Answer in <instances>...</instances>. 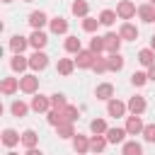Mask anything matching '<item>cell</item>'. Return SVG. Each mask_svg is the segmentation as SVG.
Wrapping results in <instances>:
<instances>
[{"instance_id": "1", "label": "cell", "mask_w": 155, "mask_h": 155, "mask_svg": "<svg viewBox=\"0 0 155 155\" xmlns=\"http://www.w3.org/2000/svg\"><path fill=\"white\" fill-rule=\"evenodd\" d=\"M29 107H31V111H36V114H48V111H51V97H46V94H34L31 102H29Z\"/></svg>"}, {"instance_id": "2", "label": "cell", "mask_w": 155, "mask_h": 155, "mask_svg": "<svg viewBox=\"0 0 155 155\" xmlns=\"http://www.w3.org/2000/svg\"><path fill=\"white\" fill-rule=\"evenodd\" d=\"M19 90H22L24 94H36V90H39V78H36L34 73L22 75V78H19Z\"/></svg>"}, {"instance_id": "3", "label": "cell", "mask_w": 155, "mask_h": 155, "mask_svg": "<svg viewBox=\"0 0 155 155\" xmlns=\"http://www.w3.org/2000/svg\"><path fill=\"white\" fill-rule=\"evenodd\" d=\"M136 12H138V7H136V2H131V0H121V2L116 5V15H119V19H133Z\"/></svg>"}, {"instance_id": "4", "label": "cell", "mask_w": 155, "mask_h": 155, "mask_svg": "<svg viewBox=\"0 0 155 155\" xmlns=\"http://www.w3.org/2000/svg\"><path fill=\"white\" fill-rule=\"evenodd\" d=\"M46 65H48V56H46L44 51H34V53L29 56V68H31L34 73H41Z\"/></svg>"}, {"instance_id": "5", "label": "cell", "mask_w": 155, "mask_h": 155, "mask_svg": "<svg viewBox=\"0 0 155 155\" xmlns=\"http://www.w3.org/2000/svg\"><path fill=\"white\" fill-rule=\"evenodd\" d=\"M94 58H97V53H92L90 48H82V51L75 56V65H78V68H82V70H85V68H90V70H92Z\"/></svg>"}, {"instance_id": "6", "label": "cell", "mask_w": 155, "mask_h": 155, "mask_svg": "<svg viewBox=\"0 0 155 155\" xmlns=\"http://www.w3.org/2000/svg\"><path fill=\"white\" fill-rule=\"evenodd\" d=\"M121 36L116 34V31H109V34H104V51L107 53H119V48H121Z\"/></svg>"}, {"instance_id": "7", "label": "cell", "mask_w": 155, "mask_h": 155, "mask_svg": "<svg viewBox=\"0 0 155 155\" xmlns=\"http://www.w3.org/2000/svg\"><path fill=\"white\" fill-rule=\"evenodd\" d=\"M27 22H29V27L36 31V29H44V27H46L51 19L46 17V12H41V10H34V12L29 15V19H27Z\"/></svg>"}, {"instance_id": "8", "label": "cell", "mask_w": 155, "mask_h": 155, "mask_svg": "<svg viewBox=\"0 0 155 155\" xmlns=\"http://www.w3.org/2000/svg\"><path fill=\"white\" fill-rule=\"evenodd\" d=\"M46 44H48V36H46V31H41V29L31 31V36H29V46H31L34 51H44V48H46Z\"/></svg>"}, {"instance_id": "9", "label": "cell", "mask_w": 155, "mask_h": 155, "mask_svg": "<svg viewBox=\"0 0 155 155\" xmlns=\"http://www.w3.org/2000/svg\"><path fill=\"white\" fill-rule=\"evenodd\" d=\"M126 111H128V107H126L121 99H116V97H114V99H109V102H107V114H109V116L119 119V116H124Z\"/></svg>"}, {"instance_id": "10", "label": "cell", "mask_w": 155, "mask_h": 155, "mask_svg": "<svg viewBox=\"0 0 155 155\" xmlns=\"http://www.w3.org/2000/svg\"><path fill=\"white\" fill-rule=\"evenodd\" d=\"M124 128H126V133H128V136H138V133H143L145 124H143V119H140V116H133V114H131V116L126 119V126H124Z\"/></svg>"}, {"instance_id": "11", "label": "cell", "mask_w": 155, "mask_h": 155, "mask_svg": "<svg viewBox=\"0 0 155 155\" xmlns=\"http://www.w3.org/2000/svg\"><path fill=\"white\" fill-rule=\"evenodd\" d=\"M126 107H128V111H131L133 116H140V114L145 111V97H140V94H133V97L126 102Z\"/></svg>"}, {"instance_id": "12", "label": "cell", "mask_w": 155, "mask_h": 155, "mask_svg": "<svg viewBox=\"0 0 155 155\" xmlns=\"http://www.w3.org/2000/svg\"><path fill=\"white\" fill-rule=\"evenodd\" d=\"M119 36H121L124 41H136V39H138V27L131 24V22H124V24L119 27Z\"/></svg>"}, {"instance_id": "13", "label": "cell", "mask_w": 155, "mask_h": 155, "mask_svg": "<svg viewBox=\"0 0 155 155\" xmlns=\"http://www.w3.org/2000/svg\"><path fill=\"white\" fill-rule=\"evenodd\" d=\"M10 68H12L15 73H19V78H22V73L29 68V58L22 56V53H15V56L10 58Z\"/></svg>"}, {"instance_id": "14", "label": "cell", "mask_w": 155, "mask_h": 155, "mask_svg": "<svg viewBox=\"0 0 155 155\" xmlns=\"http://www.w3.org/2000/svg\"><path fill=\"white\" fill-rule=\"evenodd\" d=\"M27 46H29V39H27V36H22V34L10 36V51H12V53H24Z\"/></svg>"}, {"instance_id": "15", "label": "cell", "mask_w": 155, "mask_h": 155, "mask_svg": "<svg viewBox=\"0 0 155 155\" xmlns=\"http://www.w3.org/2000/svg\"><path fill=\"white\" fill-rule=\"evenodd\" d=\"M17 90H19V78H2V82H0V92H2L5 97L15 94Z\"/></svg>"}, {"instance_id": "16", "label": "cell", "mask_w": 155, "mask_h": 155, "mask_svg": "<svg viewBox=\"0 0 155 155\" xmlns=\"http://www.w3.org/2000/svg\"><path fill=\"white\" fill-rule=\"evenodd\" d=\"M94 97H97V99H102V102L114 99V85H111V82H102V85H97Z\"/></svg>"}, {"instance_id": "17", "label": "cell", "mask_w": 155, "mask_h": 155, "mask_svg": "<svg viewBox=\"0 0 155 155\" xmlns=\"http://www.w3.org/2000/svg\"><path fill=\"white\" fill-rule=\"evenodd\" d=\"M17 143H22V133H17L15 128H5L2 131V145L5 148H15Z\"/></svg>"}, {"instance_id": "18", "label": "cell", "mask_w": 155, "mask_h": 155, "mask_svg": "<svg viewBox=\"0 0 155 155\" xmlns=\"http://www.w3.org/2000/svg\"><path fill=\"white\" fill-rule=\"evenodd\" d=\"M73 150H75L78 155L87 153V150H90V138L82 136V133H75V138H73Z\"/></svg>"}, {"instance_id": "19", "label": "cell", "mask_w": 155, "mask_h": 155, "mask_svg": "<svg viewBox=\"0 0 155 155\" xmlns=\"http://www.w3.org/2000/svg\"><path fill=\"white\" fill-rule=\"evenodd\" d=\"M48 29H51V34H65L68 31V19L65 17H53L48 22Z\"/></svg>"}, {"instance_id": "20", "label": "cell", "mask_w": 155, "mask_h": 155, "mask_svg": "<svg viewBox=\"0 0 155 155\" xmlns=\"http://www.w3.org/2000/svg\"><path fill=\"white\" fill-rule=\"evenodd\" d=\"M138 17L143 22H155V5H150V2L138 5Z\"/></svg>"}, {"instance_id": "21", "label": "cell", "mask_w": 155, "mask_h": 155, "mask_svg": "<svg viewBox=\"0 0 155 155\" xmlns=\"http://www.w3.org/2000/svg\"><path fill=\"white\" fill-rule=\"evenodd\" d=\"M138 61H140V65H145V68H150V65H155V51L148 46V48H140L138 51Z\"/></svg>"}, {"instance_id": "22", "label": "cell", "mask_w": 155, "mask_h": 155, "mask_svg": "<svg viewBox=\"0 0 155 155\" xmlns=\"http://www.w3.org/2000/svg\"><path fill=\"white\" fill-rule=\"evenodd\" d=\"M56 70L61 73V75H70L73 70H75V58H58V65H56Z\"/></svg>"}, {"instance_id": "23", "label": "cell", "mask_w": 155, "mask_h": 155, "mask_svg": "<svg viewBox=\"0 0 155 155\" xmlns=\"http://www.w3.org/2000/svg\"><path fill=\"white\" fill-rule=\"evenodd\" d=\"M31 107L27 104V102H22V99H15L12 104H10V111H12V116H17V119H22V116H27V111H29Z\"/></svg>"}, {"instance_id": "24", "label": "cell", "mask_w": 155, "mask_h": 155, "mask_svg": "<svg viewBox=\"0 0 155 155\" xmlns=\"http://www.w3.org/2000/svg\"><path fill=\"white\" fill-rule=\"evenodd\" d=\"M126 136H128V133H126V128H119V126H114V128H109V131H107V140H109V143H114V145H116V143H124V138H126Z\"/></svg>"}, {"instance_id": "25", "label": "cell", "mask_w": 155, "mask_h": 155, "mask_svg": "<svg viewBox=\"0 0 155 155\" xmlns=\"http://www.w3.org/2000/svg\"><path fill=\"white\" fill-rule=\"evenodd\" d=\"M36 143H39V133H36L34 128H27V131L22 133V145L29 150V148H36Z\"/></svg>"}, {"instance_id": "26", "label": "cell", "mask_w": 155, "mask_h": 155, "mask_svg": "<svg viewBox=\"0 0 155 155\" xmlns=\"http://www.w3.org/2000/svg\"><path fill=\"white\" fill-rule=\"evenodd\" d=\"M70 12L75 15V17H87V12H90V5H87V0H75L73 5H70Z\"/></svg>"}, {"instance_id": "27", "label": "cell", "mask_w": 155, "mask_h": 155, "mask_svg": "<svg viewBox=\"0 0 155 155\" xmlns=\"http://www.w3.org/2000/svg\"><path fill=\"white\" fill-rule=\"evenodd\" d=\"M63 48H65L68 53H75V56H78V53L82 51V44H80V39H78V36H73V34H70V36H65Z\"/></svg>"}, {"instance_id": "28", "label": "cell", "mask_w": 155, "mask_h": 155, "mask_svg": "<svg viewBox=\"0 0 155 155\" xmlns=\"http://www.w3.org/2000/svg\"><path fill=\"white\" fill-rule=\"evenodd\" d=\"M124 63H126V61H124L121 53H109V58H107V65H109L111 73H119V70L124 68Z\"/></svg>"}, {"instance_id": "29", "label": "cell", "mask_w": 155, "mask_h": 155, "mask_svg": "<svg viewBox=\"0 0 155 155\" xmlns=\"http://www.w3.org/2000/svg\"><path fill=\"white\" fill-rule=\"evenodd\" d=\"M90 131H92V136H107L109 126H107L104 119H92L90 121Z\"/></svg>"}, {"instance_id": "30", "label": "cell", "mask_w": 155, "mask_h": 155, "mask_svg": "<svg viewBox=\"0 0 155 155\" xmlns=\"http://www.w3.org/2000/svg\"><path fill=\"white\" fill-rule=\"evenodd\" d=\"M46 121H48L51 126H61V124H65V114H63V109H51V111L46 114Z\"/></svg>"}, {"instance_id": "31", "label": "cell", "mask_w": 155, "mask_h": 155, "mask_svg": "<svg viewBox=\"0 0 155 155\" xmlns=\"http://www.w3.org/2000/svg\"><path fill=\"white\" fill-rule=\"evenodd\" d=\"M56 136H58V138H75V126H73L70 121H65V124L56 126Z\"/></svg>"}, {"instance_id": "32", "label": "cell", "mask_w": 155, "mask_h": 155, "mask_svg": "<svg viewBox=\"0 0 155 155\" xmlns=\"http://www.w3.org/2000/svg\"><path fill=\"white\" fill-rule=\"evenodd\" d=\"M121 155H143V145H140L138 140H126Z\"/></svg>"}, {"instance_id": "33", "label": "cell", "mask_w": 155, "mask_h": 155, "mask_svg": "<svg viewBox=\"0 0 155 155\" xmlns=\"http://www.w3.org/2000/svg\"><path fill=\"white\" fill-rule=\"evenodd\" d=\"M107 143H109L107 136H92V138H90V150H92V153H102V150L107 148Z\"/></svg>"}, {"instance_id": "34", "label": "cell", "mask_w": 155, "mask_h": 155, "mask_svg": "<svg viewBox=\"0 0 155 155\" xmlns=\"http://www.w3.org/2000/svg\"><path fill=\"white\" fill-rule=\"evenodd\" d=\"M116 17H119V15H116L114 10H102V12H99V22H102V27H111V24L116 22Z\"/></svg>"}, {"instance_id": "35", "label": "cell", "mask_w": 155, "mask_h": 155, "mask_svg": "<svg viewBox=\"0 0 155 155\" xmlns=\"http://www.w3.org/2000/svg\"><path fill=\"white\" fill-rule=\"evenodd\" d=\"M99 24H102V22H99V17H90V15H87V17L82 19V29H85L87 34L97 31V27H99Z\"/></svg>"}, {"instance_id": "36", "label": "cell", "mask_w": 155, "mask_h": 155, "mask_svg": "<svg viewBox=\"0 0 155 155\" xmlns=\"http://www.w3.org/2000/svg\"><path fill=\"white\" fill-rule=\"evenodd\" d=\"M65 107H68V99H65V94H61V92L51 94V109H65Z\"/></svg>"}, {"instance_id": "37", "label": "cell", "mask_w": 155, "mask_h": 155, "mask_svg": "<svg viewBox=\"0 0 155 155\" xmlns=\"http://www.w3.org/2000/svg\"><path fill=\"white\" fill-rule=\"evenodd\" d=\"M63 114H65V121H70V124H75V121L80 119V111H78V107H73V104H68V107L63 109Z\"/></svg>"}, {"instance_id": "38", "label": "cell", "mask_w": 155, "mask_h": 155, "mask_svg": "<svg viewBox=\"0 0 155 155\" xmlns=\"http://www.w3.org/2000/svg\"><path fill=\"white\" fill-rule=\"evenodd\" d=\"M90 51H92V53H97V56H99V53H102V51H104V36H94V39H92V41H90Z\"/></svg>"}, {"instance_id": "39", "label": "cell", "mask_w": 155, "mask_h": 155, "mask_svg": "<svg viewBox=\"0 0 155 155\" xmlns=\"http://www.w3.org/2000/svg\"><path fill=\"white\" fill-rule=\"evenodd\" d=\"M92 70H94L97 75H102V73H107V70H109V65H107V58H102V56H97V58H94V65H92Z\"/></svg>"}, {"instance_id": "40", "label": "cell", "mask_w": 155, "mask_h": 155, "mask_svg": "<svg viewBox=\"0 0 155 155\" xmlns=\"http://www.w3.org/2000/svg\"><path fill=\"white\" fill-rule=\"evenodd\" d=\"M145 82H148V73H140V70H138V73L131 75V85H133V87H143Z\"/></svg>"}, {"instance_id": "41", "label": "cell", "mask_w": 155, "mask_h": 155, "mask_svg": "<svg viewBox=\"0 0 155 155\" xmlns=\"http://www.w3.org/2000/svg\"><path fill=\"white\" fill-rule=\"evenodd\" d=\"M148 143H155V124H145V128H143V133H140Z\"/></svg>"}, {"instance_id": "42", "label": "cell", "mask_w": 155, "mask_h": 155, "mask_svg": "<svg viewBox=\"0 0 155 155\" xmlns=\"http://www.w3.org/2000/svg\"><path fill=\"white\" fill-rule=\"evenodd\" d=\"M148 80H153V82H155V65H150V68H148Z\"/></svg>"}, {"instance_id": "43", "label": "cell", "mask_w": 155, "mask_h": 155, "mask_svg": "<svg viewBox=\"0 0 155 155\" xmlns=\"http://www.w3.org/2000/svg\"><path fill=\"white\" fill-rule=\"evenodd\" d=\"M24 155H44V153H41V150H39V148H29V150H27V153H24Z\"/></svg>"}, {"instance_id": "44", "label": "cell", "mask_w": 155, "mask_h": 155, "mask_svg": "<svg viewBox=\"0 0 155 155\" xmlns=\"http://www.w3.org/2000/svg\"><path fill=\"white\" fill-rule=\"evenodd\" d=\"M150 48H153V51H155V34H153V36H150Z\"/></svg>"}, {"instance_id": "45", "label": "cell", "mask_w": 155, "mask_h": 155, "mask_svg": "<svg viewBox=\"0 0 155 155\" xmlns=\"http://www.w3.org/2000/svg\"><path fill=\"white\" fill-rule=\"evenodd\" d=\"M7 155H19V153H15V150H10V153H7Z\"/></svg>"}, {"instance_id": "46", "label": "cell", "mask_w": 155, "mask_h": 155, "mask_svg": "<svg viewBox=\"0 0 155 155\" xmlns=\"http://www.w3.org/2000/svg\"><path fill=\"white\" fill-rule=\"evenodd\" d=\"M148 2H150V5H155V0H148Z\"/></svg>"}, {"instance_id": "47", "label": "cell", "mask_w": 155, "mask_h": 155, "mask_svg": "<svg viewBox=\"0 0 155 155\" xmlns=\"http://www.w3.org/2000/svg\"><path fill=\"white\" fill-rule=\"evenodd\" d=\"M2 2H12V0H2Z\"/></svg>"}, {"instance_id": "48", "label": "cell", "mask_w": 155, "mask_h": 155, "mask_svg": "<svg viewBox=\"0 0 155 155\" xmlns=\"http://www.w3.org/2000/svg\"><path fill=\"white\" fill-rule=\"evenodd\" d=\"M24 2H31V0H24Z\"/></svg>"}]
</instances>
